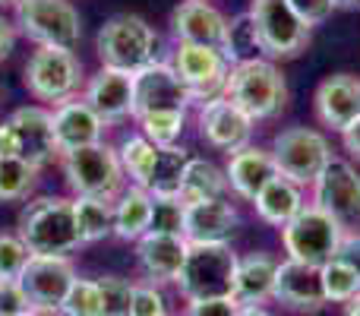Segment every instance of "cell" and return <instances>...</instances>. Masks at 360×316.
I'll list each match as a JSON object with an SVG mask.
<instances>
[{"label":"cell","instance_id":"cell-1","mask_svg":"<svg viewBox=\"0 0 360 316\" xmlns=\"http://www.w3.org/2000/svg\"><path fill=\"white\" fill-rule=\"evenodd\" d=\"M19 241L32 256H73L82 247L73 218V199L67 196H38L25 203L16 225Z\"/></svg>","mask_w":360,"mask_h":316},{"label":"cell","instance_id":"cell-2","mask_svg":"<svg viewBox=\"0 0 360 316\" xmlns=\"http://www.w3.org/2000/svg\"><path fill=\"white\" fill-rule=\"evenodd\" d=\"M221 99H228L231 105H237L253 124L256 120H269V118L285 111V105H288L285 73H281L269 57L237 63V67L228 70Z\"/></svg>","mask_w":360,"mask_h":316},{"label":"cell","instance_id":"cell-3","mask_svg":"<svg viewBox=\"0 0 360 316\" xmlns=\"http://www.w3.org/2000/svg\"><path fill=\"white\" fill-rule=\"evenodd\" d=\"M237 263H240V256L231 250V244H190L174 285L180 288L186 304L231 298Z\"/></svg>","mask_w":360,"mask_h":316},{"label":"cell","instance_id":"cell-4","mask_svg":"<svg viewBox=\"0 0 360 316\" xmlns=\"http://www.w3.org/2000/svg\"><path fill=\"white\" fill-rule=\"evenodd\" d=\"M13 25L38 48L76 51L82 42V16L70 0H16Z\"/></svg>","mask_w":360,"mask_h":316},{"label":"cell","instance_id":"cell-5","mask_svg":"<svg viewBox=\"0 0 360 316\" xmlns=\"http://www.w3.org/2000/svg\"><path fill=\"white\" fill-rule=\"evenodd\" d=\"M155 44L158 35L143 16L133 13H117L98 29L95 38V51H98L101 67L114 70H143L146 63L155 61Z\"/></svg>","mask_w":360,"mask_h":316},{"label":"cell","instance_id":"cell-6","mask_svg":"<svg viewBox=\"0 0 360 316\" xmlns=\"http://www.w3.org/2000/svg\"><path fill=\"white\" fill-rule=\"evenodd\" d=\"M22 82L35 101H48L51 108H57L63 101L76 99V92L86 82V73H82V61L73 51L35 48V54L25 63Z\"/></svg>","mask_w":360,"mask_h":316},{"label":"cell","instance_id":"cell-7","mask_svg":"<svg viewBox=\"0 0 360 316\" xmlns=\"http://www.w3.org/2000/svg\"><path fill=\"white\" fill-rule=\"evenodd\" d=\"M342 241L345 231L313 203H307L297 212V218L281 228V247H285L288 260L307 263V266L316 269H323L329 260H335L338 250H342Z\"/></svg>","mask_w":360,"mask_h":316},{"label":"cell","instance_id":"cell-8","mask_svg":"<svg viewBox=\"0 0 360 316\" xmlns=\"http://www.w3.org/2000/svg\"><path fill=\"white\" fill-rule=\"evenodd\" d=\"M63 177H67L70 190L76 196H92V199H117L124 193V168H120L117 149L108 143L89 146V149L70 152L63 156Z\"/></svg>","mask_w":360,"mask_h":316},{"label":"cell","instance_id":"cell-9","mask_svg":"<svg viewBox=\"0 0 360 316\" xmlns=\"http://www.w3.org/2000/svg\"><path fill=\"white\" fill-rule=\"evenodd\" d=\"M269 152H272L281 177L294 180L297 187H313L319 174L326 171V165L332 161L329 139L319 130H310V127H288V130L275 133Z\"/></svg>","mask_w":360,"mask_h":316},{"label":"cell","instance_id":"cell-10","mask_svg":"<svg viewBox=\"0 0 360 316\" xmlns=\"http://www.w3.org/2000/svg\"><path fill=\"white\" fill-rule=\"evenodd\" d=\"M313 206L323 209L345 234H360V174L351 161L335 158L313 184Z\"/></svg>","mask_w":360,"mask_h":316},{"label":"cell","instance_id":"cell-11","mask_svg":"<svg viewBox=\"0 0 360 316\" xmlns=\"http://www.w3.org/2000/svg\"><path fill=\"white\" fill-rule=\"evenodd\" d=\"M247 13L259 29L262 51L272 61L297 57L310 44V25H304V19L291 10L288 0H253Z\"/></svg>","mask_w":360,"mask_h":316},{"label":"cell","instance_id":"cell-12","mask_svg":"<svg viewBox=\"0 0 360 316\" xmlns=\"http://www.w3.org/2000/svg\"><path fill=\"white\" fill-rule=\"evenodd\" d=\"M76 279L79 275H76L73 256H32L16 282L22 285L25 298H29L32 313L44 316V313H60Z\"/></svg>","mask_w":360,"mask_h":316},{"label":"cell","instance_id":"cell-13","mask_svg":"<svg viewBox=\"0 0 360 316\" xmlns=\"http://www.w3.org/2000/svg\"><path fill=\"white\" fill-rule=\"evenodd\" d=\"M174 73L186 86L193 105H205V101L218 99L228 80V61L218 48H202V44H184L177 42L174 51Z\"/></svg>","mask_w":360,"mask_h":316},{"label":"cell","instance_id":"cell-14","mask_svg":"<svg viewBox=\"0 0 360 316\" xmlns=\"http://www.w3.org/2000/svg\"><path fill=\"white\" fill-rule=\"evenodd\" d=\"M193 101L171 63L152 61L133 73V118H146L155 111H186Z\"/></svg>","mask_w":360,"mask_h":316},{"label":"cell","instance_id":"cell-15","mask_svg":"<svg viewBox=\"0 0 360 316\" xmlns=\"http://www.w3.org/2000/svg\"><path fill=\"white\" fill-rule=\"evenodd\" d=\"M253 127H256L253 120L237 105H231L228 99H221V95L199 105V137L212 149H221L228 156L247 149L250 139H253Z\"/></svg>","mask_w":360,"mask_h":316},{"label":"cell","instance_id":"cell-16","mask_svg":"<svg viewBox=\"0 0 360 316\" xmlns=\"http://www.w3.org/2000/svg\"><path fill=\"white\" fill-rule=\"evenodd\" d=\"M51 124H54V143H57V156L60 158L70 156V152H79V149H89V146L105 143L108 124L79 95L57 108H51Z\"/></svg>","mask_w":360,"mask_h":316},{"label":"cell","instance_id":"cell-17","mask_svg":"<svg viewBox=\"0 0 360 316\" xmlns=\"http://www.w3.org/2000/svg\"><path fill=\"white\" fill-rule=\"evenodd\" d=\"M313 111L319 124L332 133H345L354 120H360V76L335 73L326 76L313 95Z\"/></svg>","mask_w":360,"mask_h":316},{"label":"cell","instance_id":"cell-18","mask_svg":"<svg viewBox=\"0 0 360 316\" xmlns=\"http://www.w3.org/2000/svg\"><path fill=\"white\" fill-rule=\"evenodd\" d=\"M272 301L294 313H319L329 301L323 291V279H319L316 266H307L297 260H281L278 272H275Z\"/></svg>","mask_w":360,"mask_h":316},{"label":"cell","instance_id":"cell-19","mask_svg":"<svg viewBox=\"0 0 360 316\" xmlns=\"http://www.w3.org/2000/svg\"><path fill=\"white\" fill-rule=\"evenodd\" d=\"M95 114L105 120L108 127L120 124V120L133 118V73L130 70H114L101 67L92 80L86 82V95Z\"/></svg>","mask_w":360,"mask_h":316},{"label":"cell","instance_id":"cell-20","mask_svg":"<svg viewBox=\"0 0 360 316\" xmlns=\"http://www.w3.org/2000/svg\"><path fill=\"white\" fill-rule=\"evenodd\" d=\"M228 16L209 0H180L171 13V32L184 44H202V48L221 51Z\"/></svg>","mask_w":360,"mask_h":316},{"label":"cell","instance_id":"cell-21","mask_svg":"<svg viewBox=\"0 0 360 316\" xmlns=\"http://www.w3.org/2000/svg\"><path fill=\"white\" fill-rule=\"evenodd\" d=\"M10 124L19 139V158L29 161L35 168H44L57 156L54 143V124H51V111L41 105H25L10 114Z\"/></svg>","mask_w":360,"mask_h":316},{"label":"cell","instance_id":"cell-22","mask_svg":"<svg viewBox=\"0 0 360 316\" xmlns=\"http://www.w3.org/2000/svg\"><path fill=\"white\" fill-rule=\"evenodd\" d=\"M240 215L228 199L193 203L184 209V241L186 244H228L234 237Z\"/></svg>","mask_w":360,"mask_h":316},{"label":"cell","instance_id":"cell-23","mask_svg":"<svg viewBox=\"0 0 360 316\" xmlns=\"http://www.w3.org/2000/svg\"><path fill=\"white\" fill-rule=\"evenodd\" d=\"M186 250H190V244L180 234H155V231H149V234H143L136 241V260L152 285H165V282H177L186 260Z\"/></svg>","mask_w":360,"mask_h":316},{"label":"cell","instance_id":"cell-24","mask_svg":"<svg viewBox=\"0 0 360 316\" xmlns=\"http://www.w3.org/2000/svg\"><path fill=\"white\" fill-rule=\"evenodd\" d=\"M224 177H228V187L237 193V196L250 199L253 203L275 177H278V168H275V158L269 149H259V146H247V149L228 156V165H224Z\"/></svg>","mask_w":360,"mask_h":316},{"label":"cell","instance_id":"cell-25","mask_svg":"<svg viewBox=\"0 0 360 316\" xmlns=\"http://www.w3.org/2000/svg\"><path fill=\"white\" fill-rule=\"evenodd\" d=\"M275 272H278V260L262 250L243 256L237 263V275H234V294L231 298L240 307H262L266 301H272V288H275Z\"/></svg>","mask_w":360,"mask_h":316},{"label":"cell","instance_id":"cell-26","mask_svg":"<svg viewBox=\"0 0 360 316\" xmlns=\"http://www.w3.org/2000/svg\"><path fill=\"white\" fill-rule=\"evenodd\" d=\"M152 212H155L152 193L130 184L114 199V237H120V241H139L143 234H149Z\"/></svg>","mask_w":360,"mask_h":316},{"label":"cell","instance_id":"cell-27","mask_svg":"<svg viewBox=\"0 0 360 316\" xmlns=\"http://www.w3.org/2000/svg\"><path fill=\"white\" fill-rule=\"evenodd\" d=\"M253 206H256V215H259L262 222L281 231L285 225H291L294 218H297V212L307 206L304 203V187H297L294 180H288V177L278 174V177H275L272 184L253 199Z\"/></svg>","mask_w":360,"mask_h":316},{"label":"cell","instance_id":"cell-28","mask_svg":"<svg viewBox=\"0 0 360 316\" xmlns=\"http://www.w3.org/2000/svg\"><path fill=\"white\" fill-rule=\"evenodd\" d=\"M228 177H224V168H218L215 161L205 158H193L186 165L184 174V187H180V203L193 206V203H212V199H224L228 193Z\"/></svg>","mask_w":360,"mask_h":316},{"label":"cell","instance_id":"cell-29","mask_svg":"<svg viewBox=\"0 0 360 316\" xmlns=\"http://www.w3.org/2000/svg\"><path fill=\"white\" fill-rule=\"evenodd\" d=\"M190 161H193V156L184 149V146H165V149H158L155 168H152V177H149V187H146V190H149L155 199H177Z\"/></svg>","mask_w":360,"mask_h":316},{"label":"cell","instance_id":"cell-30","mask_svg":"<svg viewBox=\"0 0 360 316\" xmlns=\"http://www.w3.org/2000/svg\"><path fill=\"white\" fill-rule=\"evenodd\" d=\"M221 54H224V61H228V67H237V63H247V61H259V57H266L259 29H256V23H253V16H250V13H237V16L228 19L224 42H221Z\"/></svg>","mask_w":360,"mask_h":316},{"label":"cell","instance_id":"cell-31","mask_svg":"<svg viewBox=\"0 0 360 316\" xmlns=\"http://www.w3.org/2000/svg\"><path fill=\"white\" fill-rule=\"evenodd\" d=\"M73 218H76V231H79L82 244H98L114 234V203L111 199L76 196Z\"/></svg>","mask_w":360,"mask_h":316},{"label":"cell","instance_id":"cell-32","mask_svg":"<svg viewBox=\"0 0 360 316\" xmlns=\"http://www.w3.org/2000/svg\"><path fill=\"white\" fill-rule=\"evenodd\" d=\"M155 156H158V149L143 137V133L127 137L124 143H120V149H117V158H120L124 174L133 180V187H143V190L149 187L152 168H155Z\"/></svg>","mask_w":360,"mask_h":316},{"label":"cell","instance_id":"cell-33","mask_svg":"<svg viewBox=\"0 0 360 316\" xmlns=\"http://www.w3.org/2000/svg\"><path fill=\"white\" fill-rule=\"evenodd\" d=\"M38 171L41 168L29 165L22 158H4L0 161V203H19L29 199V193L38 184Z\"/></svg>","mask_w":360,"mask_h":316},{"label":"cell","instance_id":"cell-34","mask_svg":"<svg viewBox=\"0 0 360 316\" xmlns=\"http://www.w3.org/2000/svg\"><path fill=\"white\" fill-rule=\"evenodd\" d=\"M319 279H323V291L329 304H351L360 294V275L357 269H351L345 260H329L319 269Z\"/></svg>","mask_w":360,"mask_h":316},{"label":"cell","instance_id":"cell-35","mask_svg":"<svg viewBox=\"0 0 360 316\" xmlns=\"http://www.w3.org/2000/svg\"><path fill=\"white\" fill-rule=\"evenodd\" d=\"M186 124V111H155L139 118V130L149 139L155 149H165V146H177L180 133H184Z\"/></svg>","mask_w":360,"mask_h":316},{"label":"cell","instance_id":"cell-36","mask_svg":"<svg viewBox=\"0 0 360 316\" xmlns=\"http://www.w3.org/2000/svg\"><path fill=\"white\" fill-rule=\"evenodd\" d=\"M101 291V316H130L133 301V282L120 279V275H105L95 279Z\"/></svg>","mask_w":360,"mask_h":316},{"label":"cell","instance_id":"cell-37","mask_svg":"<svg viewBox=\"0 0 360 316\" xmlns=\"http://www.w3.org/2000/svg\"><path fill=\"white\" fill-rule=\"evenodd\" d=\"M60 313L67 316H101V291L95 279H76L63 301Z\"/></svg>","mask_w":360,"mask_h":316},{"label":"cell","instance_id":"cell-38","mask_svg":"<svg viewBox=\"0 0 360 316\" xmlns=\"http://www.w3.org/2000/svg\"><path fill=\"white\" fill-rule=\"evenodd\" d=\"M29 260H32V253H29V247L19 241V234H0V279L16 282Z\"/></svg>","mask_w":360,"mask_h":316},{"label":"cell","instance_id":"cell-39","mask_svg":"<svg viewBox=\"0 0 360 316\" xmlns=\"http://www.w3.org/2000/svg\"><path fill=\"white\" fill-rule=\"evenodd\" d=\"M130 316H168V301H165L162 285H133V301H130Z\"/></svg>","mask_w":360,"mask_h":316},{"label":"cell","instance_id":"cell-40","mask_svg":"<svg viewBox=\"0 0 360 316\" xmlns=\"http://www.w3.org/2000/svg\"><path fill=\"white\" fill-rule=\"evenodd\" d=\"M184 209L186 206L180 203V199H155L152 231H155V234H180L184 237Z\"/></svg>","mask_w":360,"mask_h":316},{"label":"cell","instance_id":"cell-41","mask_svg":"<svg viewBox=\"0 0 360 316\" xmlns=\"http://www.w3.org/2000/svg\"><path fill=\"white\" fill-rule=\"evenodd\" d=\"M291 4V10L297 13L300 19H304V25H323L326 19L332 16V13L338 10L335 0H288Z\"/></svg>","mask_w":360,"mask_h":316},{"label":"cell","instance_id":"cell-42","mask_svg":"<svg viewBox=\"0 0 360 316\" xmlns=\"http://www.w3.org/2000/svg\"><path fill=\"white\" fill-rule=\"evenodd\" d=\"M22 313H32L22 285L0 279V316H22Z\"/></svg>","mask_w":360,"mask_h":316},{"label":"cell","instance_id":"cell-43","mask_svg":"<svg viewBox=\"0 0 360 316\" xmlns=\"http://www.w3.org/2000/svg\"><path fill=\"white\" fill-rule=\"evenodd\" d=\"M240 304L234 298H218V301H190L180 316H237Z\"/></svg>","mask_w":360,"mask_h":316},{"label":"cell","instance_id":"cell-44","mask_svg":"<svg viewBox=\"0 0 360 316\" xmlns=\"http://www.w3.org/2000/svg\"><path fill=\"white\" fill-rule=\"evenodd\" d=\"M4 158H19V139H16V130H13L10 120L0 124V161Z\"/></svg>","mask_w":360,"mask_h":316},{"label":"cell","instance_id":"cell-45","mask_svg":"<svg viewBox=\"0 0 360 316\" xmlns=\"http://www.w3.org/2000/svg\"><path fill=\"white\" fill-rule=\"evenodd\" d=\"M338 260H345L351 269H357V275H360V234H345Z\"/></svg>","mask_w":360,"mask_h":316},{"label":"cell","instance_id":"cell-46","mask_svg":"<svg viewBox=\"0 0 360 316\" xmlns=\"http://www.w3.org/2000/svg\"><path fill=\"white\" fill-rule=\"evenodd\" d=\"M13 44H16V25L0 16V63L13 54Z\"/></svg>","mask_w":360,"mask_h":316},{"label":"cell","instance_id":"cell-47","mask_svg":"<svg viewBox=\"0 0 360 316\" xmlns=\"http://www.w3.org/2000/svg\"><path fill=\"white\" fill-rule=\"evenodd\" d=\"M342 146H345V152L360 165V120H354V124L342 133Z\"/></svg>","mask_w":360,"mask_h":316},{"label":"cell","instance_id":"cell-48","mask_svg":"<svg viewBox=\"0 0 360 316\" xmlns=\"http://www.w3.org/2000/svg\"><path fill=\"white\" fill-rule=\"evenodd\" d=\"M237 316H272V313H269L266 307H240Z\"/></svg>","mask_w":360,"mask_h":316},{"label":"cell","instance_id":"cell-49","mask_svg":"<svg viewBox=\"0 0 360 316\" xmlns=\"http://www.w3.org/2000/svg\"><path fill=\"white\" fill-rule=\"evenodd\" d=\"M345 316H360V294L351 301V304H345Z\"/></svg>","mask_w":360,"mask_h":316},{"label":"cell","instance_id":"cell-50","mask_svg":"<svg viewBox=\"0 0 360 316\" xmlns=\"http://www.w3.org/2000/svg\"><path fill=\"white\" fill-rule=\"evenodd\" d=\"M338 10H360V0H335Z\"/></svg>","mask_w":360,"mask_h":316},{"label":"cell","instance_id":"cell-51","mask_svg":"<svg viewBox=\"0 0 360 316\" xmlns=\"http://www.w3.org/2000/svg\"><path fill=\"white\" fill-rule=\"evenodd\" d=\"M6 4H16V0H0V6H6Z\"/></svg>","mask_w":360,"mask_h":316},{"label":"cell","instance_id":"cell-52","mask_svg":"<svg viewBox=\"0 0 360 316\" xmlns=\"http://www.w3.org/2000/svg\"><path fill=\"white\" fill-rule=\"evenodd\" d=\"M44 316H67V313H44Z\"/></svg>","mask_w":360,"mask_h":316},{"label":"cell","instance_id":"cell-53","mask_svg":"<svg viewBox=\"0 0 360 316\" xmlns=\"http://www.w3.org/2000/svg\"><path fill=\"white\" fill-rule=\"evenodd\" d=\"M22 316H38V313H22Z\"/></svg>","mask_w":360,"mask_h":316},{"label":"cell","instance_id":"cell-54","mask_svg":"<svg viewBox=\"0 0 360 316\" xmlns=\"http://www.w3.org/2000/svg\"><path fill=\"white\" fill-rule=\"evenodd\" d=\"M168 316H171V313H168Z\"/></svg>","mask_w":360,"mask_h":316}]
</instances>
